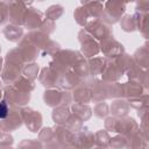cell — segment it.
I'll list each match as a JSON object with an SVG mask.
<instances>
[{
  "mask_svg": "<svg viewBox=\"0 0 149 149\" xmlns=\"http://www.w3.org/2000/svg\"><path fill=\"white\" fill-rule=\"evenodd\" d=\"M105 129L107 132L119 133V135L128 137L139 129V125L130 116H113L106 119Z\"/></svg>",
  "mask_w": 149,
  "mask_h": 149,
  "instance_id": "6da1fadb",
  "label": "cell"
},
{
  "mask_svg": "<svg viewBox=\"0 0 149 149\" xmlns=\"http://www.w3.org/2000/svg\"><path fill=\"white\" fill-rule=\"evenodd\" d=\"M104 6L101 2H81V7H78L73 16L78 24L85 27L87 23L100 20Z\"/></svg>",
  "mask_w": 149,
  "mask_h": 149,
  "instance_id": "7a4b0ae2",
  "label": "cell"
},
{
  "mask_svg": "<svg viewBox=\"0 0 149 149\" xmlns=\"http://www.w3.org/2000/svg\"><path fill=\"white\" fill-rule=\"evenodd\" d=\"M125 10H126V3H123V2H112V1L106 2L105 7L102 9L100 20L102 22H105L106 24L111 26V24L120 21Z\"/></svg>",
  "mask_w": 149,
  "mask_h": 149,
  "instance_id": "3957f363",
  "label": "cell"
},
{
  "mask_svg": "<svg viewBox=\"0 0 149 149\" xmlns=\"http://www.w3.org/2000/svg\"><path fill=\"white\" fill-rule=\"evenodd\" d=\"M45 105L50 107H59V106H69L72 100V94L69 91H59L56 88H49L44 92L43 95Z\"/></svg>",
  "mask_w": 149,
  "mask_h": 149,
  "instance_id": "277c9868",
  "label": "cell"
},
{
  "mask_svg": "<svg viewBox=\"0 0 149 149\" xmlns=\"http://www.w3.org/2000/svg\"><path fill=\"white\" fill-rule=\"evenodd\" d=\"M3 100L8 104L9 107H20L24 106L29 99H30V93L29 92H23L17 88H15L13 85H7L3 91Z\"/></svg>",
  "mask_w": 149,
  "mask_h": 149,
  "instance_id": "5b68a950",
  "label": "cell"
},
{
  "mask_svg": "<svg viewBox=\"0 0 149 149\" xmlns=\"http://www.w3.org/2000/svg\"><path fill=\"white\" fill-rule=\"evenodd\" d=\"M84 30L94 41L95 40L102 41V40H105L107 37L113 36V29H112V27L108 26V24H106L101 20H95V21H92V22L87 23L84 27Z\"/></svg>",
  "mask_w": 149,
  "mask_h": 149,
  "instance_id": "8992f818",
  "label": "cell"
},
{
  "mask_svg": "<svg viewBox=\"0 0 149 149\" xmlns=\"http://www.w3.org/2000/svg\"><path fill=\"white\" fill-rule=\"evenodd\" d=\"M94 146V134L87 128H81L80 130L73 133L71 148L73 149H92Z\"/></svg>",
  "mask_w": 149,
  "mask_h": 149,
  "instance_id": "52a82bcc",
  "label": "cell"
},
{
  "mask_svg": "<svg viewBox=\"0 0 149 149\" xmlns=\"http://www.w3.org/2000/svg\"><path fill=\"white\" fill-rule=\"evenodd\" d=\"M20 112H21L22 121L24 122L27 128L33 133H37L38 129L42 126V115H41V113L38 111H34L29 107H23V108L20 109Z\"/></svg>",
  "mask_w": 149,
  "mask_h": 149,
  "instance_id": "ba28073f",
  "label": "cell"
},
{
  "mask_svg": "<svg viewBox=\"0 0 149 149\" xmlns=\"http://www.w3.org/2000/svg\"><path fill=\"white\" fill-rule=\"evenodd\" d=\"M22 116L21 112L17 107H10L8 115L0 121V129L5 133L13 132L21 127L22 125Z\"/></svg>",
  "mask_w": 149,
  "mask_h": 149,
  "instance_id": "9c48e42d",
  "label": "cell"
},
{
  "mask_svg": "<svg viewBox=\"0 0 149 149\" xmlns=\"http://www.w3.org/2000/svg\"><path fill=\"white\" fill-rule=\"evenodd\" d=\"M99 50H101L102 54L105 55V57H107V58H116V57L121 56L122 54H125L123 45L120 42H118L116 40H114L113 36L100 41Z\"/></svg>",
  "mask_w": 149,
  "mask_h": 149,
  "instance_id": "30bf717a",
  "label": "cell"
},
{
  "mask_svg": "<svg viewBox=\"0 0 149 149\" xmlns=\"http://www.w3.org/2000/svg\"><path fill=\"white\" fill-rule=\"evenodd\" d=\"M29 3L27 2H21V1H9L8 7H9V21L12 24L21 26L23 24V19L26 15V12L28 9Z\"/></svg>",
  "mask_w": 149,
  "mask_h": 149,
  "instance_id": "8fae6325",
  "label": "cell"
},
{
  "mask_svg": "<svg viewBox=\"0 0 149 149\" xmlns=\"http://www.w3.org/2000/svg\"><path fill=\"white\" fill-rule=\"evenodd\" d=\"M79 41L81 43V54L85 57H93L99 52V44L84 30L81 29L78 34Z\"/></svg>",
  "mask_w": 149,
  "mask_h": 149,
  "instance_id": "7c38bea8",
  "label": "cell"
},
{
  "mask_svg": "<svg viewBox=\"0 0 149 149\" xmlns=\"http://www.w3.org/2000/svg\"><path fill=\"white\" fill-rule=\"evenodd\" d=\"M43 21H44V17L42 12H40L36 8H28L23 19V26L27 29L33 30V29L40 28Z\"/></svg>",
  "mask_w": 149,
  "mask_h": 149,
  "instance_id": "4fadbf2b",
  "label": "cell"
},
{
  "mask_svg": "<svg viewBox=\"0 0 149 149\" xmlns=\"http://www.w3.org/2000/svg\"><path fill=\"white\" fill-rule=\"evenodd\" d=\"M59 78L61 76L50 66H47L42 70L41 72V76L38 77L41 84L48 88H51V87H55V86H58V81H59Z\"/></svg>",
  "mask_w": 149,
  "mask_h": 149,
  "instance_id": "5bb4252c",
  "label": "cell"
},
{
  "mask_svg": "<svg viewBox=\"0 0 149 149\" xmlns=\"http://www.w3.org/2000/svg\"><path fill=\"white\" fill-rule=\"evenodd\" d=\"M146 92H147V90H144L142 84L139 81L130 80V81L123 84V98H127L128 100L137 98V97L144 94Z\"/></svg>",
  "mask_w": 149,
  "mask_h": 149,
  "instance_id": "9a60e30c",
  "label": "cell"
},
{
  "mask_svg": "<svg viewBox=\"0 0 149 149\" xmlns=\"http://www.w3.org/2000/svg\"><path fill=\"white\" fill-rule=\"evenodd\" d=\"M148 141L147 136L140 130V128L127 137V147L128 149H147Z\"/></svg>",
  "mask_w": 149,
  "mask_h": 149,
  "instance_id": "2e32d148",
  "label": "cell"
},
{
  "mask_svg": "<svg viewBox=\"0 0 149 149\" xmlns=\"http://www.w3.org/2000/svg\"><path fill=\"white\" fill-rule=\"evenodd\" d=\"M72 99L76 104H87L92 100V92L90 86L87 85H80L73 90Z\"/></svg>",
  "mask_w": 149,
  "mask_h": 149,
  "instance_id": "e0dca14e",
  "label": "cell"
},
{
  "mask_svg": "<svg viewBox=\"0 0 149 149\" xmlns=\"http://www.w3.org/2000/svg\"><path fill=\"white\" fill-rule=\"evenodd\" d=\"M133 61L134 63L140 66L141 69L146 70L147 71V68H148V62H149V51H148V48L147 45H143L141 48H139L134 55H133Z\"/></svg>",
  "mask_w": 149,
  "mask_h": 149,
  "instance_id": "ac0fdd59",
  "label": "cell"
},
{
  "mask_svg": "<svg viewBox=\"0 0 149 149\" xmlns=\"http://www.w3.org/2000/svg\"><path fill=\"white\" fill-rule=\"evenodd\" d=\"M3 35L5 37L10 41V42H19L20 40H22L23 36V29L21 26H16V24H7L3 28Z\"/></svg>",
  "mask_w": 149,
  "mask_h": 149,
  "instance_id": "d6986e66",
  "label": "cell"
},
{
  "mask_svg": "<svg viewBox=\"0 0 149 149\" xmlns=\"http://www.w3.org/2000/svg\"><path fill=\"white\" fill-rule=\"evenodd\" d=\"M129 104L127 100H123V99H118L115 100L114 102H112V106H111V112L114 116H127L128 112H129Z\"/></svg>",
  "mask_w": 149,
  "mask_h": 149,
  "instance_id": "ffe728a7",
  "label": "cell"
},
{
  "mask_svg": "<svg viewBox=\"0 0 149 149\" xmlns=\"http://www.w3.org/2000/svg\"><path fill=\"white\" fill-rule=\"evenodd\" d=\"M71 109H72L71 114H73L74 116H77L81 121H85V120L90 119L91 115H92V109L88 106L84 105V104H72Z\"/></svg>",
  "mask_w": 149,
  "mask_h": 149,
  "instance_id": "44dd1931",
  "label": "cell"
},
{
  "mask_svg": "<svg viewBox=\"0 0 149 149\" xmlns=\"http://www.w3.org/2000/svg\"><path fill=\"white\" fill-rule=\"evenodd\" d=\"M105 62H106V59L101 58V57H95L88 62L90 76L92 77V79H97V77L101 74L102 69L105 66Z\"/></svg>",
  "mask_w": 149,
  "mask_h": 149,
  "instance_id": "7402d4cb",
  "label": "cell"
},
{
  "mask_svg": "<svg viewBox=\"0 0 149 149\" xmlns=\"http://www.w3.org/2000/svg\"><path fill=\"white\" fill-rule=\"evenodd\" d=\"M70 115H71V112L69 109V106H59L54 109L52 120L56 125H64Z\"/></svg>",
  "mask_w": 149,
  "mask_h": 149,
  "instance_id": "603a6c76",
  "label": "cell"
},
{
  "mask_svg": "<svg viewBox=\"0 0 149 149\" xmlns=\"http://www.w3.org/2000/svg\"><path fill=\"white\" fill-rule=\"evenodd\" d=\"M109 141L111 137L106 129H100L94 134V144H97L99 148H108Z\"/></svg>",
  "mask_w": 149,
  "mask_h": 149,
  "instance_id": "cb8c5ba5",
  "label": "cell"
},
{
  "mask_svg": "<svg viewBox=\"0 0 149 149\" xmlns=\"http://www.w3.org/2000/svg\"><path fill=\"white\" fill-rule=\"evenodd\" d=\"M120 26L125 31H134L136 30V19L135 15L126 14L120 19Z\"/></svg>",
  "mask_w": 149,
  "mask_h": 149,
  "instance_id": "d4e9b609",
  "label": "cell"
},
{
  "mask_svg": "<svg viewBox=\"0 0 149 149\" xmlns=\"http://www.w3.org/2000/svg\"><path fill=\"white\" fill-rule=\"evenodd\" d=\"M15 88L20 90V91H23V92H31L35 87V84H34V80H29L28 78L21 76L14 84H12Z\"/></svg>",
  "mask_w": 149,
  "mask_h": 149,
  "instance_id": "484cf974",
  "label": "cell"
},
{
  "mask_svg": "<svg viewBox=\"0 0 149 149\" xmlns=\"http://www.w3.org/2000/svg\"><path fill=\"white\" fill-rule=\"evenodd\" d=\"M127 101H128L130 107H133L137 111H141L143 108H148V95H147V93H144V94H142L137 98L129 99Z\"/></svg>",
  "mask_w": 149,
  "mask_h": 149,
  "instance_id": "4316f807",
  "label": "cell"
},
{
  "mask_svg": "<svg viewBox=\"0 0 149 149\" xmlns=\"http://www.w3.org/2000/svg\"><path fill=\"white\" fill-rule=\"evenodd\" d=\"M63 9L64 8L61 5H52V6H50L47 9V12H45V19H48L50 21H55V20L59 19L62 16V14H63Z\"/></svg>",
  "mask_w": 149,
  "mask_h": 149,
  "instance_id": "83f0119b",
  "label": "cell"
},
{
  "mask_svg": "<svg viewBox=\"0 0 149 149\" xmlns=\"http://www.w3.org/2000/svg\"><path fill=\"white\" fill-rule=\"evenodd\" d=\"M38 69L40 68H38V65L36 63H28L22 69L23 77L28 78L29 80H34L37 77V74H38Z\"/></svg>",
  "mask_w": 149,
  "mask_h": 149,
  "instance_id": "f1b7e54d",
  "label": "cell"
},
{
  "mask_svg": "<svg viewBox=\"0 0 149 149\" xmlns=\"http://www.w3.org/2000/svg\"><path fill=\"white\" fill-rule=\"evenodd\" d=\"M17 149H43L42 143L34 139H27L19 143Z\"/></svg>",
  "mask_w": 149,
  "mask_h": 149,
  "instance_id": "f546056e",
  "label": "cell"
},
{
  "mask_svg": "<svg viewBox=\"0 0 149 149\" xmlns=\"http://www.w3.org/2000/svg\"><path fill=\"white\" fill-rule=\"evenodd\" d=\"M108 147H111L112 149H123L127 147V137L122 135H116L115 137L111 139Z\"/></svg>",
  "mask_w": 149,
  "mask_h": 149,
  "instance_id": "4dcf8cb0",
  "label": "cell"
},
{
  "mask_svg": "<svg viewBox=\"0 0 149 149\" xmlns=\"http://www.w3.org/2000/svg\"><path fill=\"white\" fill-rule=\"evenodd\" d=\"M93 113L97 118L99 119H102V118H106L108 115V105L106 102H98L93 109Z\"/></svg>",
  "mask_w": 149,
  "mask_h": 149,
  "instance_id": "1f68e13d",
  "label": "cell"
},
{
  "mask_svg": "<svg viewBox=\"0 0 149 149\" xmlns=\"http://www.w3.org/2000/svg\"><path fill=\"white\" fill-rule=\"evenodd\" d=\"M59 50H61L59 44L56 43L55 41L49 40V42L47 43V45H45L41 51H42V55L44 56V55H55V54L58 52Z\"/></svg>",
  "mask_w": 149,
  "mask_h": 149,
  "instance_id": "d6a6232c",
  "label": "cell"
},
{
  "mask_svg": "<svg viewBox=\"0 0 149 149\" xmlns=\"http://www.w3.org/2000/svg\"><path fill=\"white\" fill-rule=\"evenodd\" d=\"M9 20V7L8 2L1 1L0 2V24L6 23Z\"/></svg>",
  "mask_w": 149,
  "mask_h": 149,
  "instance_id": "836d02e7",
  "label": "cell"
},
{
  "mask_svg": "<svg viewBox=\"0 0 149 149\" xmlns=\"http://www.w3.org/2000/svg\"><path fill=\"white\" fill-rule=\"evenodd\" d=\"M54 30H55V23H54V21H50L48 19H44V21L42 22V24L40 27V31H42L45 35H49Z\"/></svg>",
  "mask_w": 149,
  "mask_h": 149,
  "instance_id": "e575fe53",
  "label": "cell"
},
{
  "mask_svg": "<svg viewBox=\"0 0 149 149\" xmlns=\"http://www.w3.org/2000/svg\"><path fill=\"white\" fill-rule=\"evenodd\" d=\"M12 143H13V137L7 133L1 132V134H0V148L10 147Z\"/></svg>",
  "mask_w": 149,
  "mask_h": 149,
  "instance_id": "d590c367",
  "label": "cell"
},
{
  "mask_svg": "<svg viewBox=\"0 0 149 149\" xmlns=\"http://www.w3.org/2000/svg\"><path fill=\"white\" fill-rule=\"evenodd\" d=\"M9 108H10V107L8 106V104H7L5 100H1V101H0V120L5 119V118L8 115Z\"/></svg>",
  "mask_w": 149,
  "mask_h": 149,
  "instance_id": "8d00e7d4",
  "label": "cell"
},
{
  "mask_svg": "<svg viewBox=\"0 0 149 149\" xmlns=\"http://www.w3.org/2000/svg\"><path fill=\"white\" fill-rule=\"evenodd\" d=\"M148 8H149V2L148 1H141V2L136 3V13L148 14Z\"/></svg>",
  "mask_w": 149,
  "mask_h": 149,
  "instance_id": "74e56055",
  "label": "cell"
},
{
  "mask_svg": "<svg viewBox=\"0 0 149 149\" xmlns=\"http://www.w3.org/2000/svg\"><path fill=\"white\" fill-rule=\"evenodd\" d=\"M1 70H2V58L0 57V72H1Z\"/></svg>",
  "mask_w": 149,
  "mask_h": 149,
  "instance_id": "f35d334b",
  "label": "cell"
},
{
  "mask_svg": "<svg viewBox=\"0 0 149 149\" xmlns=\"http://www.w3.org/2000/svg\"><path fill=\"white\" fill-rule=\"evenodd\" d=\"M2 95H3V93H2V91L0 90V101H1V98H2Z\"/></svg>",
  "mask_w": 149,
  "mask_h": 149,
  "instance_id": "ab89813d",
  "label": "cell"
},
{
  "mask_svg": "<svg viewBox=\"0 0 149 149\" xmlns=\"http://www.w3.org/2000/svg\"><path fill=\"white\" fill-rule=\"evenodd\" d=\"M0 149H14V148H12V147H6V148H0Z\"/></svg>",
  "mask_w": 149,
  "mask_h": 149,
  "instance_id": "60d3db41",
  "label": "cell"
},
{
  "mask_svg": "<svg viewBox=\"0 0 149 149\" xmlns=\"http://www.w3.org/2000/svg\"><path fill=\"white\" fill-rule=\"evenodd\" d=\"M93 149V148H92ZM94 149H107V148H99V147H97V148H94Z\"/></svg>",
  "mask_w": 149,
  "mask_h": 149,
  "instance_id": "b9f144b4",
  "label": "cell"
},
{
  "mask_svg": "<svg viewBox=\"0 0 149 149\" xmlns=\"http://www.w3.org/2000/svg\"><path fill=\"white\" fill-rule=\"evenodd\" d=\"M63 149H73V148H63Z\"/></svg>",
  "mask_w": 149,
  "mask_h": 149,
  "instance_id": "7bdbcfd3",
  "label": "cell"
},
{
  "mask_svg": "<svg viewBox=\"0 0 149 149\" xmlns=\"http://www.w3.org/2000/svg\"><path fill=\"white\" fill-rule=\"evenodd\" d=\"M0 87H1V81H0Z\"/></svg>",
  "mask_w": 149,
  "mask_h": 149,
  "instance_id": "ee69618b",
  "label": "cell"
},
{
  "mask_svg": "<svg viewBox=\"0 0 149 149\" xmlns=\"http://www.w3.org/2000/svg\"><path fill=\"white\" fill-rule=\"evenodd\" d=\"M0 50H1V48H0Z\"/></svg>",
  "mask_w": 149,
  "mask_h": 149,
  "instance_id": "f6af8a7d",
  "label": "cell"
}]
</instances>
